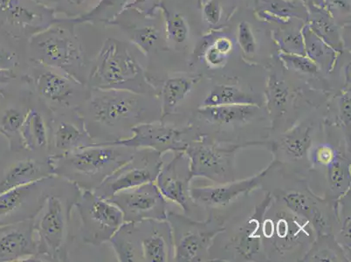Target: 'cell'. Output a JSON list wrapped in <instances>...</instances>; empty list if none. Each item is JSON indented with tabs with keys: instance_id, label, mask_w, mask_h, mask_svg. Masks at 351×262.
<instances>
[{
	"instance_id": "1",
	"label": "cell",
	"mask_w": 351,
	"mask_h": 262,
	"mask_svg": "<svg viewBox=\"0 0 351 262\" xmlns=\"http://www.w3.org/2000/svg\"><path fill=\"white\" fill-rule=\"evenodd\" d=\"M90 89V88H89ZM148 94L92 88L87 100L77 110L86 129L95 143H108L132 136L134 127L160 121Z\"/></svg>"
},
{
	"instance_id": "2",
	"label": "cell",
	"mask_w": 351,
	"mask_h": 262,
	"mask_svg": "<svg viewBox=\"0 0 351 262\" xmlns=\"http://www.w3.org/2000/svg\"><path fill=\"white\" fill-rule=\"evenodd\" d=\"M81 193L71 182L56 176L49 196L33 219L37 242L33 261H69L72 212Z\"/></svg>"
},
{
	"instance_id": "3",
	"label": "cell",
	"mask_w": 351,
	"mask_h": 262,
	"mask_svg": "<svg viewBox=\"0 0 351 262\" xmlns=\"http://www.w3.org/2000/svg\"><path fill=\"white\" fill-rule=\"evenodd\" d=\"M136 149L123 145H94L62 156H50L53 174L81 191H94L108 176L132 158Z\"/></svg>"
},
{
	"instance_id": "4",
	"label": "cell",
	"mask_w": 351,
	"mask_h": 262,
	"mask_svg": "<svg viewBox=\"0 0 351 262\" xmlns=\"http://www.w3.org/2000/svg\"><path fill=\"white\" fill-rule=\"evenodd\" d=\"M88 88L119 89L152 94L145 71L122 41L108 39L98 53L88 81Z\"/></svg>"
},
{
	"instance_id": "5",
	"label": "cell",
	"mask_w": 351,
	"mask_h": 262,
	"mask_svg": "<svg viewBox=\"0 0 351 262\" xmlns=\"http://www.w3.org/2000/svg\"><path fill=\"white\" fill-rule=\"evenodd\" d=\"M32 56L45 67L59 70L88 86L82 51L75 35L60 27H50L35 34L30 40Z\"/></svg>"
},
{
	"instance_id": "6",
	"label": "cell",
	"mask_w": 351,
	"mask_h": 262,
	"mask_svg": "<svg viewBox=\"0 0 351 262\" xmlns=\"http://www.w3.org/2000/svg\"><path fill=\"white\" fill-rule=\"evenodd\" d=\"M266 143L250 142L243 145L215 141L207 135H200L188 143L186 153L190 163L191 178L204 177L218 184L235 180L236 152L247 146L263 145Z\"/></svg>"
},
{
	"instance_id": "7",
	"label": "cell",
	"mask_w": 351,
	"mask_h": 262,
	"mask_svg": "<svg viewBox=\"0 0 351 262\" xmlns=\"http://www.w3.org/2000/svg\"><path fill=\"white\" fill-rule=\"evenodd\" d=\"M174 244L173 261L197 262L206 261L213 241L225 231L223 222L212 215L204 222L191 219L186 215L168 211Z\"/></svg>"
},
{
	"instance_id": "8",
	"label": "cell",
	"mask_w": 351,
	"mask_h": 262,
	"mask_svg": "<svg viewBox=\"0 0 351 262\" xmlns=\"http://www.w3.org/2000/svg\"><path fill=\"white\" fill-rule=\"evenodd\" d=\"M75 209L81 222L82 241L94 247L110 241L124 223L121 210L94 191H82Z\"/></svg>"
},
{
	"instance_id": "9",
	"label": "cell",
	"mask_w": 351,
	"mask_h": 262,
	"mask_svg": "<svg viewBox=\"0 0 351 262\" xmlns=\"http://www.w3.org/2000/svg\"><path fill=\"white\" fill-rule=\"evenodd\" d=\"M162 156L154 150L136 149L132 158L108 176L94 193L108 200L118 191L155 182L164 165Z\"/></svg>"
},
{
	"instance_id": "10",
	"label": "cell",
	"mask_w": 351,
	"mask_h": 262,
	"mask_svg": "<svg viewBox=\"0 0 351 262\" xmlns=\"http://www.w3.org/2000/svg\"><path fill=\"white\" fill-rule=\"evenodd\" d=\"M45 68L34 78L35 89L40 102L51 112L78 110L87 100L90 89L86 92L82 89L86 85L71 76L49 67Z\"/></svg>"
},
{
	"instance_id": "11",
	"label": "cell",
	"mask_w": 351,
	"mask_h": 262,
	"mask_svg": "<svg viewBox=\"0 0 351 262\" xmlns=\"http://www.w3.org/2000/svg\"><path fill=\"white\" fill-rule=\"evenodd\" d=\"M107 200L121 210L124 222L167 219V200L155 182L118 191Z\"/></svg>"
},
{
	"instance_id": "12",
	"label": "cell",
	"mask_w": 351,
	"mask_h": 262,
	"mask_svg": "<svg viewBox=\"0 0 351 262\" xmlns=\"http://www.w3.org/2000/svg\"><path fill=\"white\" fill-rule=\"evenodd\" d=\"M56 180V175L0 193V222L11 224L33 219L43 206Z\"/></svg>"
},
{
	"instance_id": "13",
	"label": "cell",
	"mask_w": 351,
	"mask_h": 262,
	"mask_svg": "<svg viewBox=\"0 0 351 262\" xmlns=\"http://www.w3.org/2000/svg\"><path fill=\"white\" fill-rule=\"evenodd\" d=\"M188 130L177 127L161 121L139 124L132 129V136L104 145L130 147L134 149H152L165 155L166 152H184L188 142L184 139Z\"/></svg>"
},
{
	"instance_id": "14",
	"label": "cell",
	"mask_w": 351,
	"mask_h": 262,
	"mask_svg": "<svg viewBox=\"0 0 351 262\" xmlns=\"http://www.w3.org/2000/svg\"><path fill=\"white\" fill-rule=\"evenodd\" d=\"M94 143L77 110L51 112L50 156L68 154Z\"/></svg>"
},
{
	"instance_id": "15",
	"label": "cell",
	"mask_w": 351,
	"mask_h": 262,
	"mask_svg": "<svg viewBox=\"0 0 351 262\" xmlns=\"http://www.w3.org/2000/svg\"><path fill=\"white\" fill-rule=\"evenodd\" d=\"M191 180L189 158L184 152H177L167 165H162L155 183L166 200L188 213L194 203L190 194Z\"/></svg>"
},
{
	"instance_id": "16",
	"label": "cell",
	"mask_w": 351,
	"mask_h": 262,
	"mask_svg": "<svg viewBox=\"0 0 351 262\" xmlns=\"http://www.w3.org/2000/svg\"><path fill=\"white\" fill-rule=\"evenodd\" d=\"M53 175L49 154L21 150V156L12 161L0 176V193Z\"/></svg>"
},
{
	"instance_id": "17",
	"label": "cell",
	"mask_w": 351,
	"mask_h": 262,
	"mask_svg": "<svg viewBox=\"0 0 351 262\" xmlns=\"http://www.w3.org/2000/svg\"><path fill=\"white\" fill-rule=\"evenodd\" d=\"M278 164L274 162L254 177L239 181H232L225 184H218L213 187H191L190 194L194 203H202L209 206H224L237 199L241 195H247L256 189L263 183L264 178Z\"/></svg>"
},
{
	"instance_id": "18",
	"label": "cell",
	"mask_w": 351,
	"mask_h": 262,
	"mask_svg": "<svg viewBox=\"0 0 351 262\" xmlns=\"http://www.w3.org/2000/svg\"><path fill=\"white\" fill-rule=\"evenodd\" d=\"M264 239H271L274 247L279 252H286L298 244L302 237H312L311 224L292 212H280L274 219H265L263 222Z\"/></svg>"
},
{
	"instance_id": "19",
	"label": "cell",
	"mask_w": 351,
	"mask_h": 262,
	"mask_svg": "<svg viewBox=\"0 0 351 262\" xmlns=\"http://www.w3.org/2000/svg\"><path fill=\"white\" fill-rule=\"evenodd\" d=\"M36 254L33 219L9 224L0 232V262L33 261Z\"/></svg>"
},
{
	"instance_id": "20",
	"label": "cell",
	"mask_w": 351,
	"mask_h": 262,
	"mask_svg": "<svg viewBox=\"0 0 351 262\" xmlns=\"http://www.w3.org/2000/svg\"><path fill=\"white\" fill-rule=\"evenodd\" d=\"M141 241L143 261H173L174 244L167 219H147L136 222Z\"/></svg>"
},
{
	"instance_id": "21",
	"label": "cell",
	"mask_w": 351,
	"mask_h": 262,
	"mask_svg": "<svg viewBox=\"0 0 351 262\" xmlns=\"http://www.w3.org/2000/svg\"><path fill=\"white\" fill-rule=\"evenodd\" d=\"M272 201V195L267 194L261 203L255 207L253 216L239 229L237 235L232 239L236 252L245 261H253L261 251L263 245V222Z\"/></svg>"
},
{
	"instance_id": "22",
	"label": "cell",
	"mask_w": 351,
	"mask_h": 262,
	"mask_svg": "<svg viewBox=\"0 0 351 262\" xmlns=\"http://www.w3.org/2000/svg\"><path fill=\"white\" fill-rule=\"evenodd\" d=\"M50 119L51 111L43 102L40 107L31 105L21 130L25 150L49 155Z\"/></svg>"
},
{
	"instance_id": "23",
	"label": "cell",
	"mask_w": 351,
	"mask_h": 262,
	"mask_svg": "<svg viewBox=\"0 0 351 262\" xmlns=\"http://www.w3.org/2000/svg\"><path fill=\"white\" fill-rule=\"evenodd\" d=\"M258 110V104L220 105L203 106L197 110V114L210 123H245L253 119Z\"/></svg>"
},
{
	"instance_id": "24",
	"label": "cell",
	"mask_w": 351,
	"mask_h": 262,
	"mask_svg": "<svg viewBox=\"0 0 351 262\" xmlns=\"http://www.w3.org/2000/svg\"><path fill=\"white\" fill-rule=\"evenodd\" d=\"M108 243L113 248L118 261L145 262L136 223L124 222Z\"/></svg>"
},
{
	"instance_id": "25",
	"label": "cell",
	"mask_w": 351,
	"mask_h": 262,
	"mask_svg": "<svg viewBox=\"0 0 351 262\" xmlns=\"http://www.w3.org/2000/svg\"><path fill=\"white\" fill-rule=\"evenodd\" d=\"M283 201L287 209L300 218L308 220L314 231L318 235H324L327 223L322 211L318 209L317 204L307 195L298 191H292L284 195Z\"/></svg>"
},
{
	"instance_id": "26",
	"label": "cell",
	"mask_w": 351,
	"mask_h": 262,
	"mask_svg": "<svg viewBox=\"0 0 351 262\" xmlns=\"http://www.w3.org/2000/svg\"><path fill=\"white\" fill-rule=\"evenodd\" d=\"M199 80L197 76H178L169 78L165 82L161 91V121L175 114L178 105L189 95L191 88Z\"/></svg>"
},
{
	"instance_id": "27",
	"label": "cell",
	"mask_w": 351,
	"mask_h": 262,
	"mask_svg": "<svg viewBox=\"0 0 351 262\" xmlns=\"http://www.w3.org/2000/svg\"><path fill=\"white\" fill-rule=\"evenodd\" d=\"M302 34L304 40L306 56L317 63L318 67L331 69L336 60V51L318 37L308 25L303 28Z\"/></svg>"
},
{
	"instance_id": "28",
	"label": "cell",
	"mask_w": 351,
	"mask_h": 262,
	"mask_svg": "<svg viewBox=\"0 0 351 262\" xmlns=\"http://www.w3.org/2000/svg\"><path fill=\"white\" fill-rule=\"evenodd\" d=\"M312 143V128L299 126L282 136L280 147L293 159H302L307 155Z\"/></svg>"
},
{
	"instance_id": "29",
	"label": "cell",
	"mask_w": 351,
	"mask_h": 262,
	"mask_svg": "<svg viewBox=\"0 0 351 262\" xmlns=\"http://www.w3.org/2000/svg\"><path fill=\"white\" fill-rule=\"evenodd\" d=\"M258 104L255 99L247 93L234 86L218 85L210 91L203 102V106L220 105Z\"/></svg>"
},
{
	"instance_id": "30",
	"label": "cell",
	"mask_w": 351,
	"mask_h": 262,
	"mask_svg": "<svg viewBox=\"0 0 351 262\" xmlns=\"http://www.w3.org/2000/svg\"><path fill=\"white\" fill-rule=\"evenodd\" d=\"M32 104L23 108H8L0 119V130L11 140L14 151L24 149L21 139V130Z\"/></svg>"
},
{
	"instance_id": "31",
	"label": "cell",
	"mask_w": 351,
	"mask_h": 262,
	"mask_svg": "<svg viewBox=\"0 0 351 262\" xmlns=\"http://www.w3.org/2000/svg\"><path fill=\"white\" fill-rule=\"evenodd\" d=\"M343 249L337 244L333 237L330 235L317 236V241L312 245L311 250L303 258V261H346Z\"/></svg>"
},
{
	"instance_id": "32",
	"label": "cell",
	"mask_w": 351,
	"mask_h": 262,
	"mask_svg": "<svg viewBox=\"0 0 351 262\" xmlns=\"http://www.w3.org/2000/svg\"><path fill=\"white\" fill-rule=\"evenodd\" d=\"M267 105L273 117L284 113L289 98V89L286 83L276 75H271L267 82Z\"/></svg>"
},
{
	"instance_id": "33",
	"label": "cell",
	"mask_w": 351,
	"mask_h": 262,
	"mask_svg": "<svg viewBox=\"0 0 351 262\" xmlns=\"http://www.w3.org/2000/svg\"><path fill=\"white\" fill-rule=\"evenodd\" d=\"M311 29L318 37H320L325 43L328 44L332 49L339 51L343 47L339 32L337 25L324 12H315L313 14L311 23L308 25Z\"/></svg>"
},
{
	"instance_id": "34",
	"label": "cell",
	"mask_w": 351,
	"mask_h": 262,
	"mask_svg": "<svg viewBox=\"0 0 351 262\" xmlns=\"http://www.w3.org/2000/svg\"><path fill=\"white\" fill-rule=\"evenodd\" d=\"M326 168L328 184L332 189L349 191L350 187V164L346 159L343 158L341 153L335 159V161Z\"/></svg>"
},
{
	"instance_id": "35",
	"label": "cell",
	"mask_w": 351,
	"mask_h": 262,
	"mask_svg": "<svg viewBox=\"0 0 351 262\" xmlns=\"http://www.w3.org/2000/svg\"><path fill=\"white\" fill-rule=\"evenodd\" d=\"M280 58L282 59L288 68L300 73L315 75L319 70L317 64L313 62L307 56L280 52Z\"/></svg>"
},
{
	"instance_id": "36",
	"label": "cell",
	"mask_w": 351,
	"mask_h": 262,
	"mask_svg": "<svg viewBox=\"0 0 351 262\" xmlns=\"http://www.w3.org/2000/svg\"><path fill=\"white\" fill-rule=\"evenodd\" d=\"M282 52L306 56L302 31H290L277 35Z\"/></svg>"
},
{
	"instance_id": "37",
	"label": "cell",
	"mask_w": 351,
	"mask_h": 262,
	"mask_svg": "<svg viewBox=\"0 0 351 262\" xmlns=\"http://www.w3.org/2000/svg\"><path fill=\"white\" fill-rule=\"evenodd\" d=\"M166 16V27L169 36L175 43H183L186 40L188 27L184 18L180 14Z\"/></svg>"
},
{
	"instance_id": "38",
	"label": "cell",
	"mask_w": 351,
	"mask_h": 262,
	"mask_svg": "<svg viewBox=\"0 0 351 262\" xmlns=\"http://www.w3.org/2000/svg\"><path fill=\"white\" fill-rule=\"evenodd\" d=\"M158 39V32L154 27L139 28L133 34L132 40L145 53H148Z\"/></svg>"
},
{
	"instance_id": "39",
	"label": "cell",
	"mask_w": 351,
	"mask_h": 262,
	"mask_svg": "<svg viewBox=\"0 0 351 262\" xmlns=\"http://www.w3.org/2000/svg\"><path fill=\"white\" fill-rule=\"evenodd\" d=\"M338 155H339V152L337 151L336 148H334L332 145H327V143H324V145H318L313 150L311 159L315 165L327 167L331 163L335 161Z\"/></svg>"
},
{
	"instance_id": "40",
	"label": "cell",
	"mask_w": 351,
	"mask_h": 262,
	"mask_svg": "<svg viewBox=\"0 0 351 262\" xmlns=\"http://www.w3.org/2000/svg\"><path fill=\"white\" fill-rule=\"evenodd\" d=\"M238 41L245 53H254L256 50V41H255L253 30L247 22L243 21L239 25Z\"/></svg>"
},
{
	"instance_id": "41",
	"label": "cell",
	"mask_w": 351,
	"mask_h": 262,
	"mask_svg": "<svg viewBox=\"0 0 351 262\" xmlns=\"http://www.w3.org/2000/svg\"><path fill=\"white\" fill-rule=\"evenodd\" d=\"M269 5L271 12L274 15H278L280 18L289 17V16H299L298 8L285 0H263Z\"/></svg>"
},
{
	"instance_id": "42",
	"label": "cell",
	"mask_w": 351,
	"mask_h": 262,
	"mask_svg": "<svg viewBox=\"0 0 351 262\" xmlns=\"http://www.w3.org/2000/svg\"><path fill=\"white\" fill-rule=\"evenodd\" d=\"M203 14L210 25H217L221 18V8L216 0H209L204 5Z\"/></svg>"
},
{
	"instance_id": "43",
	"label": "cell",
	"mask_w": 351,
	"mask_h": 262,
	"mask_svg": "<svg viewBox=\"0 0 351 262\" xmlns=\"http://www.w3.org/2000/svg\"><path fill=\"white\" fill-rule=\"evenodd\" d=\"M17 60L14 53L0 46V71H14Z\"/></svg>"
},
{
	"instance_id": "44",
	"label": "cell",
	"mask_w": 351,
	"mask_h": 262,
	"mask_svg": "<svg viewBox=\"0 0 351 262\" xmlns=\"http://www.w3.org/2000/svg\"><path fill=\"white\" fill-rule=\"evenodd\" d=\"M205 58L206 62L209 64L210 67H219L225 63L226 56L217 50L216 47L213 45L208 47V49L206 50Z\"/></svg>"
},
{
	"instance_id": "45",
	"label": "cell",
	"mask_w": 351,
	"mask_h": 262,
	"mask_svg": "<svg viewBox=\"0 0 351 262\" xmlns=\"http://www.w3.org/2000/svg\"><path fill=\"white\" fill-rule=\"evenodd\" d=\"M341 119L346 126H350V91H347L340 98Z\"/></svg>"
},
{
	"instance_id": "46",
	"label": "cell",
	"mask_w": 351,
	"mask_h": 262,
	"mask_svg": "<svg viewBox=\"0 0 351 262\" xmlns=\"http://www.w3.org/2000/svg\"><path fill=\"white\" fill-rule=\"evenodd\" d=\"M213 46H215L217 50H219L220 53L225 54L226 56H228V53L231 52L232 49V41L226 37H219L218 39L213 43Z\"/></svg>"
},
{
	"instance_id": "47",
	"label": "cell",
	"mask_w": 351,
	"mask_h": 262,
	"mask_svg": "<svg viewBox=\"0 0 351 262\" xmlns=\"http://www.w3.org/2000/svg\"><path fill=\"white\" fill-rule=\"evenodd\" d=\"M20 5V0H0V14L10 17L12 12Z\"/></svg>"
},
{
	"instance_id": "48",
	"label": "cell",
	"mask_w": 351,
	"mask_h": 262,
	"mask_svg": "<svg viewBox=\"0 0 351 262\" xmlns=\"http://www.w3.org/2000/svg\"><path fill=\"white\" fill-rule=\"evenodd\" d=\"M328 5L334 9H341V10L349 11L350 4L348 0H326Z\"/></svg>"
},
{
	"instance_id": "49",
	"label": "cell",
	"mask_w": 351,
	"mask_h": 262,
	"mask_svg": "<svg viewBox=\"0 0 351 262\" xmlns=\"http://www.w3.org/2000/svg\"><path fill=\"white\" fill-rule=\"evenodd\" d=\"M15 78L14 71H0V85H5Z\"/></svg>"
},
{
	"instance_id": "50",
	"label": "cell",
	"mask_w": 351,
	"mask_h": 262,
	"mask_svg": "<svg viewBox=\"0 0 351 262\" xmlns=\"http://www.w3.org/2000/svg\"><path fill=\"white\" fill-rule=\"evenodd\" d=\"M70 3H72L73 5H82L83 3L87 1V0H69Z\"/></svg>"
}]
</instances>
